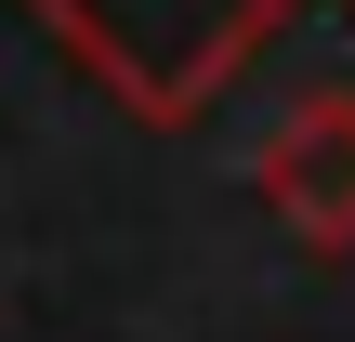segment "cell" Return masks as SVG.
<instances>
[{
    "mask_svg": "<svg viewBox=\"0 0 355 342\" xmlns=\"http://www.w3.org/2000/svg\"><path fill=\"white\" fill-rule=\"evenodd\" d=\"M40 13V40L105 92V105H132V119H158V132H184L277 26H290V0H26Z\"/></svg>",
    "mask_w": 355,
    "mask_h": 342,
    "instance_id": "obj_1",
    "label": "cell"
},
{
    "mask_svg": "<svg viewBox=\"0 0 355 342\" xmlns=\"http://www.w3.org/2000/svg\"><path fill=\"white\" fill-rule=\"evenodd\" d=\"M250 185L303 250H355V79H316L277 105V132L250 145Z\"/></svg>",
    "mask_w": 355,
    "mask_h": 342,
    "instance_id": "obj_2",
    "label": "cell"
}]
</instances>
